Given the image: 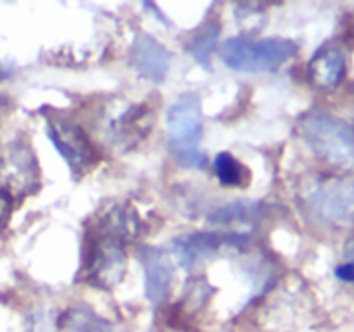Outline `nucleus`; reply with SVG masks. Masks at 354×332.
I'll return each mask as SVG.
<instances>
[{
	"label": "nucleus",
	"mask_w": 354,
	"mask_h": 332,
	"mask_svg": "<svg viewBox=\"0 0 354 332\" xmlns=\"http://www.w3.org/2000/svg\"><path fill=\"white\" fill-rule=\"evenodd\" d=\"M299 133L308 147L327 165L353 172L354 130L334 114L324 111L306 113L299 121Z\"/></svg>",
	"instance_id": "obj_1"
},
{
	"label": "nucleus",
	"mask_w": 354,
	"mask_h": 332,
	"mask_svg": "<svg viewBox=\"0 0 354 332\" xmlns=\"http://www.w3.org/2000/svg\"><path fill=\"white\" fill-rule=\"evenodd\" d=\"M166 130L173 156L183 168L203 169L206 166V154L199 151L204 133L203 104L196 93L176 97L168 109Z\"/></svg>",
	"instance_id": "obj_2"
},
{
	"label": "nucleus",
	"mask_w": 354,
	"mask_h": 332,
	"mask_svg": "<svg viewBox=\"0 0 354 332\" xmlns=\"http://www.w3.org/2000/svg\"><path fill=\"white\" fill-rule=\"evenodd\" d=\"M296 54V42L279 37L261 40L234 37L225 40L220 47L221 61L234 71L242 73L275 71Z\"/></svg>",
	"instance_id": "obj_3"
},
{
	"label": "nucleus",
	"mask_w": 354,
	"mask_h": 332,
	"mask_svg": "<svg viewBox=\"0 0 354 332\" xmlns=\"http://www.w3.org/2000/svg\"><path fill=\"white\" fill-rule=\"evenodd\" d=\"M127 261L123 242L95 228L83 249V279L97 289L111 290L123 280Z\"/></svg>",
	"instance_id": "obj_4"
},
{
	"label": "nucleus",
	"mask_w": 354,
	"mask_h": 332,
	"mask_svg": "<svg viewBox=\"0 0 354 332\" xmlns=\"http://www.w3.org/2000/svg\"><path fill=\"white\" fill-rule=\"evenodd\" d=\"M304 203L318 221L344 227L354 221V182L322 178L304 190Z\"/></svg>",
	"instance_id": "obj_5"
},
{
	"label": "nucleus",
	"mask_w": 354,
	"mask_h": 332,
	"mask_svg": "<svg viewBox=\"0 0 354 332\" xmlns=\"http://www.w3.org/2000/svg\"><path fill=\"white\" fill-rule=\"evenodd\" d=\"M47 133L52 145L68 163L73 176H83L99 161V154L85 131L68 118L59 114L47 116Z\"/></svg>",
	"instance_id": "obj_6"
},
{
	"label": "nucleus",
	"mask_w": 354,
	"mask_h": 332,
	"mask_svg": "<svg viewBox=\"0 0 354 332\" xmlns=\"http://www.w3.org/2000/svg\"><path fill=\"white\" fill-rule=\"evenodd\" d=\"M0 178L9 189L33 194L40 187V168L33 149L23 140H14L0 159Z\"/></svg>",
	"instance_id": "obj_7"
},
{
	"label": "nucleus",
	"mask_w": 354,
	"mask_h": 332,
	"mask_svg": "<svg viewBox=\"0 0 354 332\" xmlns=\"http://www.w3.org/2000/svg\"><path fill=\"white\" fill-rule=\"evenodd\" d=\"M248 239L244 235H225V234H209V232H196V234H185L173 241V252L178 259L180 266L185 270H196L203 263H207L218 256L221 248L234 246L241 248Z\"/></svg>",
	"instance_id": "obj_8"
},
{
	"label": "nucleus",
	"mask_w": 354,
	"mask_h": 332,
	"mask_svg": "<svg viewBox=\"0 0 354 332\" xmlns=\"http://www.w3.org/2000/svg\"><path fill=\"white\" fill-rule=\"evenodd\" d=\"M152 124L154 118L149 107L140 104H128L111 118L109 123L106 124V130L111 144L121 151H128L151 133Z\"/></svg>",
	"instance_id": "obj_9"
},
{
	"label": "nucleus",
	"mask_w": 354,
	"mask_h": 332,
	"mask_svg": "<svg viewBox=\"0 0 354 332\" xmlns=\"http://www.w3.org/2000/svg\"><path fill=\"white\" fill-rule=\"evenodd\" d=\"M138 258L144 266L145 297L151 301L152 306H159L168 299L171 293L173 279H175L171 259L158 248H142Z\"/></svg>",
	"instance_id": "obj_10"
},
{
	"label": "nucleus",
	"mask_w": 354,
	"mask_h": 332,
	"mask_svg": "<svg viewBox=\"0 0 354 332\" xmlns=\"http://www.w3.org/2000/svg\"><path fill=\"white\" fill-rule=\"evenodd\" d=\"M131 64L145 80L162 83L171 68V52L152 35L138 33L131 47Z\"/></svg>",
	"instance_id": "obj_11"
},
{
	"label": "nucleus",
	"mask_w": 354,
	"mask_h": 332,
	"mask_svg": "<svg viewBox=\"0 0 354 332\" xmlns=\"http://www.w3.org/2000/svg\"><path fill=\"white\" fill-rule=\"evenodd\" d=\"M346 75V61L337 47L320 48L308 64V78L311 85L320 90H332L341 83Z\"/></svg>",
	"instance_id": "obj_12"
},
{
	"label": "nucleus",
	"mask_w": 354,
	"mask_h": 332,
	"mask_svg": "<svg viewBox=\"0 0 354 332\" xmlns=\"http://www.w3.org/2000/svg\"><path fill=\"white\" fill-rule=\"evenodd\" d=\"M140 225V218L133 208L118 204L104 211L102 216L97 221V230L127 244L137 237Z\"/></svg>",
	"instance_id": "obj_13"
},
{
	"label": "nucleus",
	"mask_w": 354,
	"mask_h": 332,
	"mask_svg": "<svg viewBox=\"0 0 354 332\" xmlns=\"http://www.w3.org/2000/svg\"><path fill=\"white\" fill-rule=\"evenodd\" d=\"M221 28L218 21H207L204 26L199 28V31L194 33L187 44V52L199 62L203 68H211V55L216 48L218 38H220Z\"/></svg>",
	"instance_id": "obj_14"
},
{
	"label": "nucleus",
	"mask_w": 354,
	"mask_h": 332,
	"mask_svg": "<svg viewBox=\"0 0 354 332\" xmlns=\"http://www.w3.org/2000/svg\"><path fill=\"white\" fill-rule=\"evenodd\" d=\"M214 173L221 185L244 187L249 182V172L230 152H220L214 159Z\"/></svg>",
	"instance_id": "obj_15"
},
{
	"label": "nucleus",
	"mask_w": 354,
	"mask_h": 332,
	"mask_svg": "<svg viewBox=\"0 0 354 332\" xmlns=\"http://www.w3.org/2000/svg\"><path fill=\"white\" fill-rule=\"evenodd\" d=\"M68 332H121L88 308H75L62 318Z\"/></svg>",
	"instance_id": "obj_16"
},
{
	"label": "nucleus",
	"mask_w": 354,
	"mask_h": 332,
	"mask_svg": "<svg viewBox=\"0 0 354 332\" xmlns=\"http://www.w3.org/2000/svg\"><path fill=\"white\" fill-rule=\"evenodd\" d=\"M258 216V204L237 201V203L221 206L220 210L211 214V223L232 225V223H251Z\"/></svg>",
	"instance_id": "obj_17"
},
{
	"label": "nucleus",
	"mask_w": 354,
	"mask_h": 332,
	"mask_svg": "<svg viewBox=\"0 0 354 332\" xmlns=\"http://www.w3.org/2000/svg\"><path fill=\"white\" fill-rule=\"evenodd\" d=\"M10 206H12V203H10L9 194L0 190V232L3 230V227H6L7 221H9Z\"/></svg>",
	"instance_id": "obj_18"
},
{
	"label": "nucleus",
	"mask_w": 354,
	"mask_h": 332,
	"mask_svg": "<svg viewBox=\"0 0 354 332\" xmlns=\"http://www.w3.org/2000/svg\"><path fill=\"white\" fill-rule=\"evenodd\" d=\"M346 261L351 263L354 268V235L349 239L348 244H346Z\"/></svg>",
	"instance_id": "obj_19"
},
{
	"label": "nucleus",
	"mask_w": 354,
	"mask_h": 332,
	"mask_svg": "<svg viewBox=\"0 0 354 332\" xmlns=\"http://www.w3.org/2000/svg\"><path fill=\"white\" fill-rule=\"evenodd\" d=\"M6 76H7V73H6V71H3V69H2V68H0V80H2V78H6Z\"/></svg>",
	"instance_id": "obj_20"
}]
</instances>
